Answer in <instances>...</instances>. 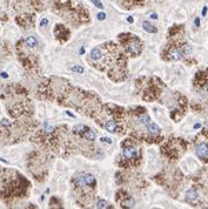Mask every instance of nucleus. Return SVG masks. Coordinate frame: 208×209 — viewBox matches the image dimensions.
<instances>
[{
	"label": "nucleus",
	"mask_w": 208,
	"mask_h": 209,
	"mask_svg": "<svg viewBox=\"0 0 208 209\" xmlns=\"http://www.w3.org/2000/svg\"><path fill=\"white\" fill-rule=\"evenodd\" d=\"M195 154L199 159L206 161L208 160V145L206 142H200L195 147Z\"/></svg>",
	"instance_id": "nucleus-3"
},
{
	"label": "nucleus",
	"mask_w": 208,
	"mask_h": 209,
	"mask_svg": "<svg viewBox=\"0 0 208 209\" xmlns=\"http://www.w3.org/2000/svg\"><path fill=\"white\" fill-rule=\"evenodd\" d=\"M128 23H133V19H132V18H131V17H129V18H128Z\"/></svg>",
	"instance_id": "nucleus-23"
},
{
	"label": "nucleus",
	"mask_w": 208,
	"mask_h": 209,
	"mask_svg": "<svg viewBox=\"0 0 208 209\" xmlns=\"http://www.w3.org/2000/svg\"><path fill=\"white\" fill-rule=\"evenodd\" d=\"M126 48H127L128 53L132 57H138L139 54L141 53L142 46H141L140 40L138 38H135V35H131L129 34V40L126 42Z\"/></svg>",
	"instance_id": "nucleus-1"
},
{
	"label": "nucleus",
	"mask_w": 208,
	"mask_h": 209,
	"mask_svg": "<svg viewBox=\"0 0 208 209\" xmlns=\"http://www.w3.org/2000/svg\"><path fill=\"white\" fill-rule=\"evenodd\" d=\"M84 139H86V140H89V141H93L94 139H95V134H94V132H92L89 128L81 135Z\"/></svg>",
	"instance_id": "nucleus-9"
},
{
	"label": "nucleus",
	"mask_w": 208,
	"mask_h": 209,
	"mask_svg": "<svg viewBox=\"0 0 208 209\" xmlns=\"http://www.w3.org/2000/svg\"><path fill=\"white\" fill-rule=\"evenodd\" d=\"M168 55H169V59L172 60H180L181 59V52L176 48H172L169 52H168Z\"/></svg>",
	"instance_id": "nucleus-8"
},
{
	"label": "nucleus",
	"mask_w": 208,
	"mask_h": 209,
	"mask_svg": "<svg viewBox=\"0 0 208 209\" xmlns=\"http://www.w3.org/2000/svg\"><path fill=\"white\" fill-rule=\"evenodd\" d=\"M48 24V19L47 18H44L41 21H40V27H44V26H46Z\"/></svg>",
	"instance_id": "nucleus-16"
},
{
	"label": "nucleus",
	"mask_w": 208,
	"mask_h": 209,
	"mask_svg": "<svg viewBox=\"0 0 208 209\" xmlns=\"http://www.w3.org/2000/svg\"><path fill=\"white\" fill-rule=\"evenodd\" d=\"M100 140H101V142H107V143H112V140H111V139H108V138H101Z\"/></svg>",
	"instance_id": "nucleus-17"
},
{
	"label": "nucleus",
	"mask_w": 208,
	"mask_h": 209,
	"mask_svg": "<svg viewBox=\"0 0 208 209\" xmlns=\"http://www.w3.org/2000/svg\"><path fill=\"white\" fill-rule=\"evenodd\" d=\"M200 127H201V125H200V123H196V125L194 126V128H195V129H198V128H200Z\"/></svg>",
	"instance_id": "nucleus-22"
},
{
	"label": "nucleus",
	"mask_w": 208,
	"mask_h": 209,
	"mask_svg": "<svg viewBox=\"0 0 208 209\" xmlns=\"http://www.w3.org/2000/svg\"><path fill=\"white\" fill-rule=\"evenodd\" d=\"M151 18H152V19H158V15H156V14H152Z\"/></svg>",
	"instance_id": "nucleus-21"
},
{
	"label": "nucleus",
	"mask_w": 208,
	"mask_h": 209,
	"mask_svg": "<svg viewBox=\"0 0 208 209\" xmlns=\"http://www.w3.org/2000/svg\"><path fill=\"white\" fill-rule=\"evenodd\" d=\"M198 199V193H196V190L195 189H189L187 193H186V200L188 201V202H192V201H195Z\"/></svg>",
	"instance_id": "nucleus-7"
},
{
	"label": "nucleus",
	"mask_w": 208,
	"mask_h": 209,
	"mask_svg": "<svg viewBox=\"0 0 208 209\" xmlns=\"http://www.w3.org/2000/svg\"><path fill=\"white\" fill-rule=\"evenodd\" d=\"M105 128L108 133H119L120 132L119 126L116 125V122L114 120H107L105 123Z\"/></svg>",
	"instance_id": "nucleus-5"
},
{
	"label": "nucleus",
	"mask_w": 208,
	"mask_h": 209,
	"mask_svg": "<svg viewBox=\"0 0 208 209\" xmlns=\"http://www.w3.org/2000/svg\"><path fill=\"white\" fill-rule=\"evenodd\" d=\"M146 129H147V132H148L149 134H152V135H156V134L160 133L159 126L155 125V123H152V122H148V123L146 125Z\"/></svg>",
	"instance_id": "nucleus-6"
},
{
	"label": "nucleus",
	"mask_w": 208,
	"mask_h": 209,
	"mask_svg": "<svg viewBox=\"0 0 208 209\" xmlns=\"http://www.w3.org/2000/svg\"><path fill=\"white\" fill-rule=\"evenodd\" d=\"M76 186L81 188H93L95 186V179L91 174H82L75 180Z\"/></svg>",
	"instance_id": "nucleus-2"
},
{
	"label": "nucleus",
	"mask_w": 208,
	"mask_h": 209,
	"mask_svg": "<svg viewBox=\"0 0 208 209\" xmlns=\"http://www.w3.org/2000/svg\"><path fill=\"white\" fill-rule=\"evenodd\" d=\"M206 13H207V7L205 6L204 9H202V15H206Z\"/></svg>",
	"instance_id": "nucleus-20"
},
{
	"label": "nucleus",
	"mask_w": 208,
	"mask_h": 209,
	"mask_svg": "<svg viewBox=\"0 0 208 209\" xmlns=\"http://www.w3.org/2000/svg\"><path fill=\"white\" fill-rule=\"evenodd\" d=\"M72 71H73V72H78V73H82V72H84V68L80 67V66H74V67L72 68Z\"/></svg>",
	"instance_id": "nucleus-15"
},
{
	"label": "nucleus",
	"mask_w": 208,
	"mask_h": 209,
	"mask_svg": "<svg viewBox=\"0 0 208 209\" xmlns=\"http://www.w3.org/2000/svg\"><path fill=\"white\" fill-rule=\"evenodd\" d=\"M195 26H196V27H199V26H200V19H199V18H196V19H195Z\"/></svg>",
	"instance_id": "nucleus-19"
},
{
	"label": "nucleus",
	"mask_w": 208,
	"mask_h": 209,
	"mask_svg": "<svg viewBox=\"0 0 208 209\" xmlns=\"http://www.w3.org/2000/svg\"><path fill=\"white\" fill-rule=\"evenodd\" d=\"M122 154L127 160H135L139 157V149L134 146H125Z\"/></svg>",
	"instance_id": "nucleus-4"
},
{
	"label": "nucleus",
	"mask_w": 208,
	"mask_h": 209,
	"mask_svg": "<svg viewBox=\"0 0 208 209\" xmlns=\"http://www.w3.org/2000/svg\"><path fill=\"white\" fill-rule=\"evenodd\" d=\"M105 18H106V14H105V13H99V14H98V19H99V20H104Z\"/></svg>",
	"instance_id": "nucleus-18"
},
{
	"label": "nucleus",
	"mask_w": 208,
	"mask_h": 209,
	"mask_svg": "<svg viewBox=\"0 0 208 209\" xmlns=\"http://www.w3.org/2000/svg\"><path fill=\"white\" fill-rule=\"evenodd\" d=\"M91 1H92V2H93L97 7H98V8H100V9H103V8H104V5L101 4V1H99V0H91Z\"/></svg>",
	"instance_id": "nucleus-14"
},
{
	"label": "nucleus",
	"mask_w": 208,
	"mask_h": 209,
	"mask_svg": "<svg viewBox=\"0 0 208 209\" xmlns=\"http://www.w3.org/2000/svg\"><path fill=\"white\" fill-rule=\"evenodd\" d=\"M25 42H26V45H27L28 47H31V48H34V47L38 46V41H36V39H35L34 36H28Z\"/></svg>",
	"instance_id": "nucleus-11"
},
{
	"label": "nucleus",
	"mask_w": 208,
	"mask_h": 209,
	"mask_svg": "<svg viewBox=\"0 0 208 209\" xmlns=\"http://www.w3.org/2000/svg\"><path fill=\"white\" fill-rule=\"evenodd\" d=\"M192 52H193L192 47H191L189 45H187V44H186V45L183 46V54H185V55H191V54H192Z\"/></svg>",
	"instance_id": "nucleus-13"
},
{
	"label": "nucleus",
	"mask_w": 208,
	"mask_h": 209,
	"mask_svg": "<svg viewBox=\"0 0 208 209\" xmlns=\"http://www.w3.org/2000/svg\"><path fill=\"white\" fill-rule=\"evenodd\" d=\"M95 208H111V205L105 200H100V201H98Z\"/></svg>",
	"instance_id": "nucleus-12"
},
{
	"label": "nucleus",
	"mask_w": 208,
	"mask_h": 209,
	"mask_svg": "<svg viewBox=\"0 0 208 209\" xmlns=\"http://www.w3.org/2000/svg\"><path fill=\"white\" fill-rule=\"evenodd\" d=\"M143 30L146 31V32H148V33H156V28L152 25V24H149L148 21H143Z\"/></svg>",
	"instance_id": "nucleus-10"
}]
</instances>
